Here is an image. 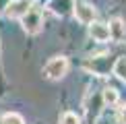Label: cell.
Listing matches in <instances>:
<instances>
[{
    "label": "cell",
    "mask_w": 126,
    "mask_h": 124,
    "mask_svg": "<svg viewBox=\"0 0 126 124\" xmlns=\"http://www.w3.org/2000/svg\"><path fill=\"white\" fill-rule=\"evenodd\" d=\"M21 25H23V29L27 31L29 35L39 33L41 27H44V17H41V10H39L37 6H31L27 13L21 17Z\"/></svg>",
    "instance_id": "6da1fadb"
},
{
    "label": "cell",
    "mask_w": 126,
    "mask_h": 124,
    "mask_svg": "<svg viewBox=\"0 0 126 124\" xmlns=\"http://www.w3.org/2000/svg\"><path fill=\"white\" fill-rule=\"evenodd\" d=\"M66 72H68V60L64 56H54V58H50L46 62V66H44V75L48 77L50 81L62 79Z\"/></svg>",
    "instance_id": "7a4b0ae2"
},
{
    "label": "cell",
    "mask_w": 126,
    "mask_h": 124,
    "mask_svg": "<svg viewBox=\"0 0 126 124\" xmlns=\"http://www.w3.org/2000/svg\"><path fill=\"white\" fill-rule=\"evenodd\" d=\"M85 68L91 70L93 75L106 77V75H110V70L114 68V64L108 60V56H97V58H91V60L85 62Z\"/></svg>",
    "instance_id": "3957f363"
},
{
    "label": "cell",
    "mask_w": 126,
    "mask_h": 124,
    "mask_svg": "<svg viewBox=\"0 0 126 124\" xmlns=\"http://www.w3.org/2000/svg\"><path fill=\"white\" fill-rule=\"evenodd\" d=\"M72 13H75L77 21L83 23V25H91L93 21H95V6H91V4H87V2H75Z\"/></svg>",
    "instance_id": "277c9868"
},
{
    "label": "cell",
    "mask_w": 126,
    "mask_h": 124,
    "mask_svg": "<svg viewBox=\"0 0 126 124\" xmlns=\"http://www.w3.org/2000/svg\"><path fill=\"white\" fill-rule=\"evenodd\" d=\"M29 8H31L29 0H10L6 4V8H4V13H6V17H10V19H21Z\"/></svg>",
    "instance_id": "5b68a950"
},
{
    "label": "cell",
    "mask_w": 126,
    "mask_h": 124,
    "mask_svg": "<svg viewBox=\"0 0 126 124\" xmlns=\"http://www.w3.org/2000/svg\"><path fill=\"white\" fill-rule=\"evenodd\" d=\"M72 6H75V0H50L48 2V8L58 17H66L72 10Z\"/></svg>",
    "instance_id": "8992f818"
},
{
    "label": "cell",
    "mask_w": 126,
    "mask_h": 124,
    "mask_svg": "<svg viewBox=\"0 0 126 124\" xmlns=\"http://www.w3.org/2000/svg\"><path fill=\"white\" fill-rule=\"evenodd\" d=\"M89 35H91L95 41H108L110 39V29L106 23H99V21H93L89 25Z\"/></svg>",
    "instance_id": "52a82bcc"
},
{
    "label": "cell",
    "mask_w": 126,
    "mask_h": 124,
    "mask_svg": "<svg viewBox=\"0 0 126 124\" xmlns=\"http://www.w3.org/2000/svg\"><path fill=\"white\" fill-rule=\"evenodd\" d=\"M108 29H110V39H114V41H122L126 37V25L122 19H114L108 25Z\"/></svg>",
    "instance_id": "ba28073f"
},
{
    "label": "cell",
    "mask_w": 126,
    "mask_h": 124,
    "mask_svg": "<svg viewBox=\"0 0 126 124\" xmlns=\"http://www.w3.org/2000/svg\"><path fill=\"white\" fill-rule=\"evenodd\" d=\"M120 99V95H118V91L114 89V87H106V89L101 91V101H103V106H116Z\"/></svg>",
    "instance_id": "9c48e42d"
},
{
    "label": "cell",
    "mask_w": 126,
    "mask_h": 124,
    "mask_svg": "<svg viewBox=\"0 0 126 124\" xmlns=\"http://www.w3.org/2000/svg\"><path fill=\"white\" fill-rule=\"evenodd\" d=\"M112 72L118 77L120 81H124V83H126V58H118L116 62H114Z\"/></svg>",
    "instance_id": "30bf717a"
},
{
    "label": "cell",
    "mask_w": 126,
    "mask_h": 124,
    "mask_svg": "<svg viewBox=\"0 0 126 124\" xmlns=\"http://www.w3.org/2000/svg\"><path fill=\"white\" fill-rule=\"evenodd\" d=\"M0 124H25V120H23V116H21V114L8 112V114H4V116H2Z\"/></svg>",
    "instance_id": "8fae6325"
},
{
    "label": "cell",
    "mask_w": 126,
    "mask_h": 124,
    "mask_svg": "<svg viewBox=\"0 0 126 124\" xmlns=\"http://www.w3.org/2000/svg\"><path fill=\"white\" fill-rule=\"evenodd\" d=\"M60 124H81V120H79L77 114L64 112V114H62V118H60Z\"/></svg>",
    "instance_id": "7c38bea8"
},
{
    "label": "cell",
    "mask_w": 126,
    "mask_h": 124,
    "mask_svg": "<svg viewBox=\"0 0 126 124\" xmlns=\"http://www.w3.org/2000/svg\"><path fill=\"white\" fill-rule=\"evenodd\" d=\"M120 124H126V106L120 110Z\"/></svg>",
    "instance_id": "4fadbf2b"
}]
</instances>
